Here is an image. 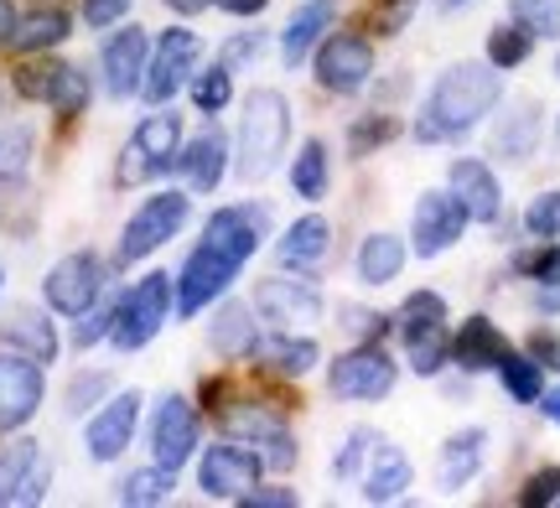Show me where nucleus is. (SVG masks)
Masks as SVG:
<instances>
[{
  "mask_svg": "<svg viewBox=\"0 0 560 508\" xmlns=\"http://www.w3.org/2000/svg\"><path fill=\"white\" fill-rule=\"evenodd\" d=\"M503 83L493 68L482 62H457L446 68L441 83L431 88V104H425V120H420V141H446V135H462L499 104Z\"/></svg>",
  "mask_w": 560,
  "mask_h": 508,
  "instance_id": "f257e3e1",
  "label": "nucleus"
},
{
  "mask_svg": "<svg viewBox=\"0 0 560 508\" xmlns=\"http://www.w3.org/2000/svg\"><path fill=\"white\" fill-rule=\"evenodd\" d=\"M291 135V109L276 88H255L244 99V120H240V177L244 182H260L276 172L280 145Z\"/></svg>",
  "mask_w": 560,
  "mask_h": 508,
  "instance_id": "f03ea898",
  "label": "nucleus"
},
{
  "mask_svg": "<svg viewBox=\"0 0 560 508\" xmlns=\"http://www.w3.org/2000/svg\"><path fill=\"white\" fill-rule=\"evenodd\" d=\"M166 306H172V281L166 275H145L136 281V291H125L115 317H109V338L115 347H145L156 338V327L166 322Z\"/></svg>",
  "mask_w": 560,
  "mask_h": 508,
  "instance_id": "7ed1b4c3",
  "label": "nucleus"
},
{
  "mask_svg": "<svg viewBox=\"0 0 560 508\" xmlns=\"http://www.w3.org/2000/svg\"><path fill=\"white\" fill-rule=\"evenodd\" d=\"M182 224H187V198H182V192H156V198L125 224L120 260H145V255L166 245Z\"/></svg>",
  "mask_w": 560,
  "mask_h": 508,
  "instance_id": "20e7f679",
  "label": "nucleus"
},
{
  "mask_svg": "<svg viewBox=\"0 0 560 508\" xmlns=\"http://www.w3.org/2000/svg\"><path fill=\"white\" fill-rule=\"evenodd\" d=\"M198 37L192 32H182V26H172V32H161L156 37V58H151V68H145V99L151 104H166L172 94H177L182 83L192 79V68H198Z\"/></svg>",
  "mask_w": 560,
  "mask_h": 508,
  "instance_id": "39448f33",
  "label": "nucleus"
},
{
  "mask_svg": "<svg viewBox=\"0 0 560 508\" xmlns=\"http://www.w3.org/2000/svg\"><path fill=\"white\" fill-rule=\"evenodd\" d=\"M234 270H240L234 255H223L219 245L202 239V245L187 255V264H182V291H177L182 317H198V306H208L213 296H223V285L234 281Z\"/></svg>",
  "mask_w": 560,
  "mask_h": 508,
  "instance_id": "423d86ee",
  "label": "nucleus"
},
{
  "mask_svg": "<svg viewBox=\"0 0 560 508\" xmlns=\"http://www.w3.org/2000/svg\"><path fill=\"white\" fill-rule=\"evenodd\" d=\"M104 285V264L100 255H68L62 264H52V275H47V302L58 306L62 317H83L89 306H94V296H100Z\"/></svg>",
  "mask_w": 560,
  "mask_h": 508,
  "instance_id": "0eeeda50",
  "label": "nucleus"
},
{
  "mask_svg": "<svg viewBox=\"0 0 560 508\" xmlns=\"http://www.w3.org/2000/svg\"><path fill=\"white\" fill-rule=\"evenodd\" d=\"M151 451H156L161 468L172 472L198 451V415H192V405L182 394H166L156 405V415H151Z\"/></svg>",
  "mask_w": 560,
  "mask_h": 508,
  "instance_id": "6e6552de",
  "label": "nucleus"
},
{
  "mask_svg": "<svg viewBox=\"0 0 560 508\" xmlns=\"http://www.w3.org/2000/svg\"><path fill=\"white\" fill-rule=\"evenodd\" d=\"M16 88L26 99H47L62 115H79L89 104V79L79 68H68V62H26L16 73Z\"/></svg>",
  "mask_w": 560,
  "mask_h": 508,
  "instance_id": "1a4fd4ad",
  "label": "nucleus"
},
{
  "mask_svg": "<svg viewBox=\"0 0 560 508\" xmlns=\"http://www.w3.org/2000/svg\"><path fill=\"white\" fill-rule=\"evenodd\" d=\"M374 73V52H369V42L363 37H332L322 42L317 52V83L322 88H332V94H359L363 83Z\"/></svg>",
  "mask_w": 560,
  "mask_h": 508,
  "instance_id": "9d476101",
  "label": "nucleus"
},
{
  "mask_svg": "<svg viewBox=\"0 0 560 508\" xmlns=\"http://www.w3.org/2000/svg\"><path fill=\"white\" fill-rule=\"evenodd\" d=\"M389 389H395V364L380 347H359L332 364V394L342 400H384Z\"/></svg>",
  "mask_w": 560,
  "mask_h": 508,
  "instance_id": "9b49d317",
  "label": "nucleus"
},
{
  "mask_svg": "<svg viewBox=\"0 0 560 508\" xmlns=\"http://www.w3.org/2000/svg\"><path fill=\"white\" fill-rule=\"evenodd\" d=\"M198 477L208 498H244L255 488V477H260V457L249 447H213L202 457Z\"/></svg>",
  "mask_w": 560,
  "mask_h": 508,
  "instance_id": "f8f14e48",
  "label": "nucleus"
},
{
  "mask_svg": "<svg viewBox=\"0 0 560 508\" xmlns=\"http://www.w3.org/2000/svg\"><path fill=\"white\" fill-rule=\"evenodd\" d=\"M42 405V368L32 358H0V430H16Z\"/></svg>",
  "mask_w": 560,
  "mask_h": 508,
  "instance_id": "ddd939ff",
  "label": "nucleus"
},
{
  "mask_svg": "<svg viewBox=\"0 0 560 508\" xmlns=\"http://www.w3.org/2000/svg\"><path fill=\"white\" fill-rule=\"evenodd\" d=\"M462 224H467V208L446 192H425L416 203V249L420 255H441L462 239Z\"/></svg>",
  "mask_w": 560,
  "mask_h": 508,
  "instance_id": "4468645a",
  "label": "nucleus"
},
{
  "mask_svg": "<svg viewBox=\"0 0 560 508\" xmlns=\"http://www.w3.org/2000/svg\"><path fill=\"white\" fill-rule=\"evenodd\" d=\"M145 52H151L145 32H136V26H125V32H115L104 42V83H109L115 99H130L145 83Z\"/></svg>",
  "mask_w": 560,
  "mask_h": 508,
  "instance_id": "2eb2a0df",
  "label": "nucleus"
},
{
  "mask_svg": "<svg viewBox=\"0 0 560 508\" xmlns=\"http://www.w3.org/2000/svg\"><path fill=\"white\" fill-rule=\"evenodd\" d=\"M136 415H140V394H115L104 415H94V426H89V457L94 462H115L125 447H130V436H136Z\"/></svg>",
  "mask_w": 560,
  "mask_h": 508,
  "instance_id": "dca6fc26",
  "label": "nucleus"
},
{
  "mask_svg": "<svg viewBox=\"0 0 560 508\" xmlns=\"http://www.w3.org/2000/svg\"><path fill=\"white\" fill-rule=\"evenodd\" d=\"M255 306H260L276 327H301V322H317L322 317V296L301 281H265Z\"/></svg>",
  "mask_w": 560,
  "mask_h": 508,
  "instance_id": "f3484780",
  "label": "nucleus"
},
{
  "mask_svg": "<svg viewBox=\"0 0 560 508\" xmlns=\"http://www.w3.org/2000/svg\"><path fill=\"white\" fill-rule=\"evenodd\" d=\"M452 198L467 208V218H478V224H493L499 218V182H493V172L482 162H457L452 166Z\"/></svg>",
  "mask_w": 560,
  "mask_h": 508,
  "instance_id": "a211bd4d",
  "label": "nucleus"
},
{
  "mask_svg": "<svg viewBox=\"0 0 560 508\" xmlns=\"http://www.w3.org/2000/svg\"><path fill=\"white\" fill-rule=\"evenodd\" d=\"M42 477H47V468L37 462V447L21 441V447L0 462V504H37Z\"/></svg>",
  "mask_w": 560,
  "mask_h": 508,
  "instance_id": "6ab92c4d",
  "label": "nucleus"
},
{
  "mask_svg": "<svg viewBox=\"0 0 560 508\" xmlns=\"http://www.w3.org/2000/svg\"><path fill=\"white\" fill-rule=\"evenodd\" d=\"M509 353V343H503V332L488 317H472V322H462L457 343H452V358H457L462 368H499V358Z\"/></svg>",
  "mask_w": 560,
  "mask_h": 508,
  "instance_id": "aec40b11",
  "label": "nucleus"
},
{
  "mask_svg": "<svg viewBox=\"0 0 560 508\" xmlns=\"http://www.w3.org/2000/svg\"><path fill=\"white\" fill-rule=\"evenodd\" d=\"M327 245H332V228L322 218H296L280 239V264L285 270H312V264L327 260Z\"/></svg>",
  "mask_w": 560,
  "mask_h": 508,
  "instance_id": "412c9836",
  "label": "nucleus"
},
{
  "mask_svg": "<svg viewBox=\"0 0 560 508\" xmlns=\"http://www.w3.org/2000/svg\"><path fill=\"white\" fill-rule=\"evenodd\" d=\"M136 145L151 156L156 172H172V166L182 162V120L172 115V109H161V115H151V120H140Z\"/></svg>",
  "mask_w": 560,
  "mask_h": 508,
  "instance_id": "4be33fe9",
  "label": "nucleus"
},
{
  "mask_svg": "<svg viewBox=\"0 0 560 508\" xmlns=\"http://www.w3.org/2000/svg\"><path fill=\"white\" fill-rule=\"evenodd\" d=\"M0 338L26 347L37 364H52V358H58V338H52V322H47L42 311H11V317L0 322Z\"/></svg>",
  "mask_w": 560,
  "mask_h": 508,
  "instance_id": "5701e85b",
  "label": "nucleus"
},
{
  "mask_svg": "<svg viewBox=\"0 0 560 508\" xmlns=\"http://www.w3.org/2000/svg\"><path fill=\"white\" fill-rule=\"evenodd\" d=\"M223 151H229V141H223L219 130H202L198 141L182 151V172H187V182L198 187V192H213V182L223 177Z\"/></svg>",
  "mask_w": 560,
  "mask_h": 508,
  "instance_id": "b1692460",
  "label": "nucleus"
},
{
  "mask_svg": "<svg viewBox=\"0 0 560 508\" xmlns=\"http://www.w3.org/2000/svg\"><path fill=\"white\" fill-rule=\"evenodd\" d=\"M208 338H213V347H219L223 358L255 353V343H260V332H255V317H249V306H240V302H229L219 317H213Z\"/></svg>",
  "mask_w": 560,
  "mask_h": 508,
  "instance_id": "393cba45",
  "label": "nucleus"
},
{
  "mask_svg": "<svg viewBox=\"0 0 560 508\" xmlns=\"http://www.w3.org/2000/svg\"><path fill=\"white\" fill-rule=\"evenodd\" d=\"M482 430H462V436H452L446 441V451H441V488H462V483H472L482 468Z\"/></svg>",
  "mask_w": 560,
  "mask_h": 508,
  "instance_id": "a878e982",
  "label": "nucleus"
},
{
  "mask_svg": "<svg viewBox=\"0 0 560 508\" xmlns=\"http://www.w3.org/2000/svg\"><path fill=\"white\" fill-rule=\"evenodd\" d=\"M410 488V462H405L395 447H374V472H369V483H363V498H374V504H389V498H400Z\"/></svg>",
  "mask_w": 560,
  "mask_h": 508,
  "instance_id": "bb28decb",
  "label": "nucleus"
},
{
  "mask_svg": "<svg viewBox=\"0 0 560 508\" xmlns=\"http://www.w3.org/2000/svg\"><path fill=\"white\" fill-rule=\"evenodd\" d=\"M400 264H405V245L395 239V234H374V239H363V249H359V275L369 285L395 281V275H400Z\"/></svg>",
  "mask_w": 560,
  "mask_h": 508,
  "instance_id": "cd10ccee",
  "label": "nucleus"
},
{
  "mask_svg": "<svg viewBox=\"0 0 560 508\" xmlns=\"http://www.w3.org/2000/svg\"><path fill=\"white\" fill-rule=\"evenodd\" d=\"M327 16H332V5L327 0H306L296 16H291V26H285V62H301L306 52H312V42L322 37V26H327Z\"/></svg>",
  "mask_w": 560,
  "mask_h": 508,
  "instance_id": "c85d7f7f",
  "label": "nucleus"
},
{
  "mask_svg": "<svg viewBox=\"0 0 560 508\" xmlns=\"http://www.w3.org/2000/svg\"><path fill=\"white\" fill-rule=\"evenodd\" d=\"M73 26H68V16L62 11H32L26 21H16V47L21 52H42V47H58L62 37H68Z\"/></svg>",
  "mask_w": 560,
  "mask_h": 508,
  "instance_id": "c756f323",
  "label": "nucleus"
},
{
  "mask_svg": "<svg viewBox=\"0 0 560 508\" xmlns=\"http://www.w3.org/2000/svg\"><path fill=\"white\" fill-rule=\"evenodd\" d=\"M535 135H540V115H535V104H520V109L509 115V125H499V151L520 162V156L535 151Z\"/></svg>",
  "mask_w": 560,
  "mask_h": 508,
  "instance_id": "7c9ffc66",
  "label": "nucleus"
},
{
  "mask_svg": "<svg viewBox=\"0 0 560 508\" xmlns=\"http://www.w3.org/2000/svg\"><path fill=\"white\" fill-rule=\"evenodd\" d=\"M291 187H296L306 203H317L322 192H327V151H322V141H312L296 156V166H291Z\"/></svg>",
  "mask_w": 560,
  "mask_h": 508,
  "instance_id": "2f4dec72",
  "label": "nucleus"
},
{
  "mask_svg": "<svg viewBox=\"0 0 560 508\" xmlns=\"http://www.w3.org/2000/svg\"><path fill=\"white\" fill-rule=\"evenodd\" d=\"M431 327H446V302H441L436 291H416L400 306V332L416 338V332H431Z\"/></svg>",
  "mask_w": 560,
  "mask_h": 508,
  "instance_id": "473e14b6",
  "label": "nucleus"
},
{
  "mask_svg": "<svg viewBox=\"0 0 560 508\" xmlns=\"http://www.w3.org/2000/svg\"><path fill=\"white\" fill-rule=\"evenodd\" d=\"M265 364L276 368V374H306V368L317 364V343H306V338H276V343L265 347Z\"/></svg>",
  "mask_w": 560,
  "mask_h": 508,
  "instance_id": "72a5a7b5",
  "label": "nucleus"
},
{
  "mask_svg": "<svg viewBox=\"0 0 560 508\" xmlns=\"http://www.w3.org/2000/svg\"><path fill=\"white\" fill-rule=\"evenodd\" d=\"M499 374H503V385H509V394H514L520 405L540 400V364H535V358H514V353H503Z\"/></svg>",
  "mask_w": 560,
  "mask_h": 508,
  "instance_id": "f704fd0d",
  "label": "nucleus"
},
{
  "mask_svg": "<svg viewBox=\"0 0 560 508\" xmlns=\"http://www.w3.org/2000/svg\"><path fill=\"white\" fill-rule=\"evenodd\" d=\"M172 493V468H145V472H130L125 477V488H120V498L125 504H161Z\"/></svg>",
  "mask_w": 560,
  "mask_h": 508,
  "instance_id": "c9c22d12",
  "label": "nucleus"
},
{
  "mask_svg": "<svg viewBox=\"0 0 560 508\" xmlns=\"http://www.w3.org/2000/svg\"><path fill=\"white\" fill-rule=\"evenodd\" d=\"M26 162H32V130H21V125L0 130V182H16Z\"/></svg>",
  "mask_w": 560,
  "mask_h": 508,
  "instance_id": "e433bc0d",
  "label": "nucleus"
},
{
  "mask_svg": "<svg viewBox=\"0 0 560 508\" xmlns=\"http://www.w3.org/2000/svg\"><path fill=\"white\" fill-rule=\"evenodd\" d=\"M524 58H529V26H499L488 37V62L493 68H514Z\"/></svg>",
  "mask_w": 560,
  "mask_h": 508,
  "instance_id": "4c0bfd02",
  "label": "nucleus"
},
{
  "mask_svg": "<svg viewBox=\"0 0 560 508\" xmlns=\"http://www.w3.org/2000/svg\"><path fill=\"white\" fill-rule=\"evenodd\" d=\"M410 343V368L416 374H436L446 364V327H431V332H416V338H405Z\"/></svg>",
  "mask_w": 560,
  "mask_h": 508,
  "instance_id": "58836bf2",
  "label": "nucleus"
},
{
  "mask_svg": "<svg viewBox=\"0 0 560 508\" xmlns=\"http://www.w3.org/2000/svg\"><path fill=\"white\" fill-rule=\"evenodd\" d=\"M514 16H520L529 32L556 37L560 32V0H514Z\"/></svg>",
  "mask_w": 560,
  "mask_h": 508,
  "instance_id": "ea45409f",
  "label": "nucleus"
},
{
  "mask_svg": "<svg viewBox=\"0 0 560 508\" xmlns=\"http://www.w3.org/2000/svg\"><path fill=\"white\" fill-rule=\"evenodd\" d=\"M524 228H529V234H540V239H556V234H560V192L535 198V203H529V213H524Z\"/></svg>",
  "mask_w": 560,
  "mask_h": 508,
  "instance_id": "a19ab883",
  "label": "nucleus"
},
{
  "mask_svg": "<svg viewBox=\"0 0 560 508\" xmlns=\"http://www.w3.org/2000/svg\"><path fill=\"white\" fill-rule=\"evenodd\" d=\"M192 94H198V109L219 115L223 104H229V94H234V83H229V68H219V73H202V79L192 83Z\"/></svg>",
  "mask_w": 560,
  "mask_h": 508,
  "instance_id": "79ce46f5",
  "label": "nucleus"
},
{
  "mask_svg": "<svg viewBox=\"0 0 560 508\" xmlns=\"http://www.w3.org/2000/svg\"><path fill=\"white\" fill-rule=\"evenodd\" d=\"M556 498H560V468H545V472H535V477L524 483V493H520V504H524V508L556 504Z\"/></svg>",
  "mask_w": 560,
  "mask_h": 508,
  "instance_id": "37998d69",
  "label": "nucleus"
},
{
  "mask_svg": "<svg viewBox=\"0 0 560 508\" xmlns=\"http://www.w3.org/2000/svg\"><path fill=\"white\" fill-rule=\"evenodd\" d=\"M374 447H380V436H374V430H353V436H348V451L338 457V477H353V472H359V462Z\"/></svg>",
  "mask_w": 560,
  "mask_h": 508,
  "instance_id": "c03bdc74",
  "label": "nucleus"
},
{
  "mask_svg": "<svg viewBox=\"0 0 560 508\" xmlns=\"http://www.w3.org/2000/svg\"><path fill=\"white\" fill-rule=\"evenodd\" d=\"M130 11V0H83V21L89 26H115Z\"/></svg>",
  "mask_w": 560,
  "mask_h": 508,
  "instance_id": "a18cd8bd",
  "label": "nucleus"
},
{
  "mask_svg": "<svg viewBox=\"0 0 560 508\" xmlns=\"http://www.w3.org/2000/svg\"><path fill=\"white\" fill-rule=\"evenodd\" d=\"M104 394V374H89V379H79V385L68 389V415H79V410H89L94 400Z\"/></svg>",
  "mask_w": 560,
  "mask_h": 508,
  "instance_id": "49530a36",
  "label": "nucleus"
},
{
  "mask_svg": "<svg viewBox=\"0 0 560 508\" xmlns=\"http://www.w3.org/2000/svg\"><path fill=\"white\" fill-rule=\"evenodd\" d=\"M395 135V120H369V125H353V151H374Z\"/></svg>",
  "mask_w": 560,
  "mask_h": 508,
  "instance_id": "de8ad7c7",
  "label": "nucleus"
},
{
  "mask_svg": "<svg viewBox=\"0 0 560 508\" xmlns=\"http://www.w3.org/2000/svg\"><path fill=\"white\" fill-rule=\"evenodd\" d=\"M520 270H529L535 281H560V255L556 249H545V255H524Z\"/></svg>",
  "mask_w": 560,
  "mask_h": 508,
  "instance_id": "09e8293b",
  "label": "nucleus"
},
{
  "mask_svg": "<svg viewBox=\"0 0 560 508\" xmlns=\"http://www.w3.org/2000/svg\"><path fill=\"white\" fill-rule=\"evenodd\" d=\"M240 504H249V508H291V504H296V493H291V488H270V493H244Z\"/></svg>",
  "mask_w": 560,
  "mask_h": 508,
  "instance_id": "8fccbe9b",
  "label": "nucleus"
},
{
  "mask_svg": "<svg viewBox=\"0 0 560 508\" xmlns=\"http://www.w3.org/2000/svg\"><path fill=\"white\" fill-rule=\"evenodd\" d=\"M109 317H115V311H83V327L73 338H79V343H94L100 332H109Z\"/></svg>",
  "mask_w": 560,
  "mask_h": 508,
  "instance_id": "3c124183",
  "label": "nucleus"
},
{
  "mask_svg": "<svg viewBox=\"0 0 560 508\" xmlns=\"http://www.w3.org/2000/svg\"><path fill=\"white\" fill-rule=\"evenodd\" d=\"M255 52H260V37H244V42L234 37L229 47H223V68H234V62H249Z\"/></svg>",
  "mask_w": 560,
  "mask_h": 508,
  "instance_id": "603ef678",
  "label": "nucleus"
},
{
  "mask_svg": "<svg viewBox=\"0 0 560 508\" xmlns=\"http://www.w3.org/2000/svg\"><path fill=\"white\" fill-rule=\"evenodd\" d=\"M529 353H535V358H545L550 368H560V343L550 338V332H535V338H529Z\"/></svg>",
  "mask_w": 560,
  "mask_h": 508,
  "instance_id": "864d4df0",
  "label": "nucleus"
},
{
  "mask_svg": "<svg viewBox=\"0 0 560 508\" xmlns=\"http://www.w3.org/2000/svg\"><path fill=\"white\" fill-rule=\"evenodd\" d=\"M223 11H234V16H255V11H265L270 0H219Z\"/></svg>",
  "mask_w": 560,
  "mask_h": 508,
  "instance_id": "5fc2aeb1",
  "label": "nucleus"
},
{
  "mask_svg": "<svg viewBox=\"0 0 560 508\" xmlns=\"http://www.w3.org/2000/svg\"><path fill=\"white\" fill-rule=\"evenodd\" d=\"M16 37V16H11V0H0V42Z\"/></svg>",
  "mask_w": 560,
  "mask_h": 508,
  "instance_id": "6e6d98bb",
  "label": "nucleus"
},
{
  "mask_svg": "<svg viewBox=\"0 0 560 508\" xmlns=\"http://www.w3.org/2000/svg\"><path fill=\"white\" fill-rule=\"evenodd\" d=\"M545 415H550V421H560V389H556V394H545Z\"/></svg>",
  "mask_w": 560,
  "mask_h": 508,
  "instance_id": "4d7b16f0",
  "label": "nucleus"
},
{
  "mask_svg": "<svg viewBox=\"0 0 560 508\" xmlns=\"http://www.w3.org/2000/svg\"><path fill=\"white\" fill-rule=\"evenodd\" d=\"M166 5H172V11H202L208 0H166Z\"/></svg>",
  "mask_w": 560,
  "mask_h": 508,
  "instance_id": "13d9d810",
  "label": "nucleus"
},
{
  "mask_svg": "<svg viewBox=\"0 0 560 508\" xmlns=\"http://www.w3.org/2000/svg\"><path fill=\"white\" fill-rule=\"evenodd\" d=\"M441 11H457V5H467V0H436Z\"/></svg>",
  "mask_w": 560,
  "mask_h": 508,
  "instance_id": "bf43d9fd",
  "label": "nucleus"
},
{
  "mask_svg": "<svg viewBox=\"0 0 560 508\" xmlns=\"http://www.w3.org/2000/svg\"><path fill=\"white\" fill-rule=\"evenodd\" d=\"M556 73H560V58H556Z\"/></svg>",
  "mask_w": 560,
  "mask_h": 508,
  "instance_id": "052dcab7",
  "label": "nucleus"
}]
</instances>
